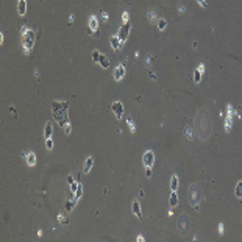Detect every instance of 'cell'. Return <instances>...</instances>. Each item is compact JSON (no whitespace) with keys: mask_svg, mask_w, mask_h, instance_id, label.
<instances>
[{"mask_svg":"<svg viewBox=\"0 0 242 242\" xmlns=\"http://www.w3.org/2000/svg\"><path fill=\"white\" fill-rule=\"evenodd\" d=\"M67 109H69V102H56V100L52 102L53 117H55V120L61 127H64L69 122V120H67Z\"/></svg>","mask_w":242,"mask_h":242,"instance_id":"cell-1","label":"cell"},{"mask_svg":"<svg viewBox=\"0 0 242 242\" xmlns=\"http://www.w3.org/2000/svg\"><path fill=\"white\" fill-rule=\"evenodd\" d=\"M187 199H189V203L191 206L199 211V205L203 199V194H202V189L199 187V184H191L189 186V192H187Z\"/></svg>","mask_w":242,"mask_h":242,"instance_id":"cell-2","label":"cell"},{"mask_svg":"<svg viewBox=\"0 0 242 242\" xmlns=\"http://www.w3.org/2000/svg\"><path fill=\"white\" fill-rule=\"evenodd\" d=\"M35 33L31 30H28L25 35H22V44H23V48H25V53H28L31 48H33V44H35Z\"/></svg>","mask_w":242,"mask_h":242,"instance_id":"cell-3","label":"cell"},{"mask_svg":"<svg viewBox=\"0 0 242 242\" xmlns=\"http://www.w3.org/2000/svg\"><path fill=\"white\" fill-rule=\"evenodd\" d=\"M130 30H131V25H130V22H127V23H124L122 27L119 28V31H117V38L122 41V44L128 39V36H130Z\"/></svg>","mask_w":242,"mask_h":242,"instance_id":"cell-4","label":"cell"},{"mask_svg":"<svg viewBox=\"0 0 242 242\" xmlns=\"http://www.w3.org/2000/svg\"><path fill=\"white\" fill-rule=\"evenodd\" d=\"M88 27H89V35L94 33L95 36H99V22H97L95 16H91L88 20Z\"/></svg>","mask_w":242,"mask_h":242,"instance_id":"cell-5","label":"cell"},{"mask_svg":"<svg viewBox=\"0 0 242 242\" xmlns=\"http://www.w3.org/2000/svg\"><path fill=\"white\" fill-rule=\"evenodd\" d=\"M111 111L114 113V116L117 117V120L122 119V116H124V105H122V102H114V103H111Z\"/></svg>","mask_w":242,"mask_h":242,"instance_id":"cell-6","label":"cell"},{"mask_svg":"<svg viewBox=\"0 0 242 242\" xmlns=\"http://www.w3.org/2000/svg\"><path fill=\"white\" fill-rule=\"evenodd\" d=\"M142 162L145 167H152L153 162H155V153L152 150H147L144 155H142Z\"/></svg>","mask_w":242,"mask_h":242,"instance_id":"cell-7","label":"cell"},{"mask_svg":"<svg viewBox=\"0 0 242 242\" xmlns=\"http://www.w3.org/2000/svg\"><path fill=\"white\" fill-rule=\"evenodd\" d=\"M233 114H234V111H233V108L228 105V114H227V119H225V131H227V133L231 130V124H233Z\"/></svg>","mask_w":242,"mask_h":242,"instance_id":"cell-8","label":"cell"},{"mask_svg":"<svg viewBox=\"0 0 242 242\" xmlns=\"http://www.w3.org/2000/svg\"><path fill=\"white\" fill-rule=\"evenodd\" d=\"M124 75H125V64H119V66L116 67V70H114V80H116V81L122 80Z\"/></svg>","mask_w":242,"mask_h":242,"instance_id":"cell-9","label":"cell"},{"mask_svg":"<svg viewBox=\"0 0 242 242\" xmlns=\"http://www.w3.org/2000/svg\"><path fill=\"white\" fill-rule=\"evenodd\" d=\"M109 44H111V47L114 48L116 52H117V50H120V47H122V41H120L117 36H111V39H109Z\"/></svg>","mask_w":242,"mask_h":242,"instance_id":"cell-10","label":"cell"},{"mask_svg":"<svg viewBox=\"0 0 242 242\" xmlns=\"http://www.w3.org/2000/svg\"><path fill=\"white\" fill-rule=\"evenodd\" d=\"M22 156H23V158L27 159V164H28V166H31V167H33V166L36 164V155H35L33 152H28V153H23Z\"/></svg>","mask_w":242,"mask_h":242,"instance_id":"cell-11","label":"cell"},{"mask_svg":"<svg viewBox=\"0 0 242 242\" xmlns=\"http://www.w3.org/2000/svg\"><path fill=\"white\" fill-rule=\"evenodd\" d=\"M17 13L20 16H25V13H27V2L25 0H19L17 2Z\"/></svg>","mask_w":242,"mask_h":242,"instance_id":"cell-12","label":"cell"},{"mask_svg":"<svg viewBox=\"0 0 242 242\" xmlns=\"http://www.w3.org/2000/svg\"><path fill=\"white\" fill-rule=\"evenodd\" d=\"M131 211L134 212V215L137 217V219H142V214H141V205H139V202H133V205H131Z\"/></svg>","mask_w":242,"mask_h":242,"instance_id":"cell-13","label":"cell"},{"mask_svg":"<svg viewBox=\"0 0 242 242\" xmlns=\"http://www.w3.org/2000/svg\"><path fill=\"white\" fill-rule=\"evenodd\" d=\"M52 133H53V127L50 122H47L45 124V128H44V137L45 139H50L52 137Z\"/></svg>","mask_w":242,"mask_h":242,"instance_id":"cell-14","label":"cell"},{"mask_svg":"<svg viewBox=\"0 0 242 242\" xmlns=\"http://www.w3.org/2000/svg\"><path fill=\"white\" fill-rule=\"evenodd\" d=\"M92 164H94V159H92V156L86 158V161H84V167H83V172H84V174H89V172H91Z\"/></svg>","mask_w":242,"mask_h":242,"instance_id":"cell-15","label":"cell"},{"mask_svg":"<svg viewBox=\"0 0 242 242\" xmlns=\"http://www.w3.org/2000/svg\"><path fill=\"white\" fill-rule=\"evenodd\" d=\"M99 64L103 67V69H108L109 67V61H108V58L105 56V55H100V59H99Z\"/></svg>","mask_w":242,"mask_h":242,"instance_id":"cell-16","label":"cell"},{"mask_svg":"<svg viewBox=\"0 0 242 242\" xmlns=\"http://www.w3.org/2000/svg\"><path fill=\"white\" fill-rule=\"evenodd\" d=\"M234 195H236L237 199H242V181H239V183L236 184V189H234Z\"/></svg>","mask_w":242,"mask_h":242,"instance_id":"cell-17","label":"cell"},{"mask_svg":"<svg viewBox=\"0 0 242 242\" xmlns=\"http://www.w3.org/2000/svg\"><path fill=\"white\" fill-rule=\"evenodd\" d=\"M170 189H172V191H177V189H178V177H177V175H174L172 180H170Z\"/></svg>","mask_w":242,"mask_h":242,"instance_id":"cell-18","label":"cell"},{"mask_svg":"<svg viewBox=\"0 0 242 242\" xmlns=\"http://www.w3.org/2000/svg\"><path fill=\"white\" fill-rule=\"evenodd\" d=\"M202 81V72L199 69L194 70V83H200Z\"/></svg>","mask_w":242,"mask_h":242,"instance_id":"cell-19","label":"cell"},{"mask_svg":"<svg viewBox=\"0 0 242 242\" xmlns=\"http://www.w3.org/2000/svg\"><path fill=\"white\" fill-rule=\"evenodd\" d=\"M177 203H178V195H177L175 191H172V194H170V206H175Z\"/></svg>","mask_w":242,"mask_h":242,"instance_id":"cell-20","label":"cell"},{"mask_svg":"<svg viewBox=\"0 0 242 242\" xmlns=\"http://www.w3.org/2000/svg\"><path fill=\"white\" fill-rule=\"evenodd\" d=\"M81 194H83V186L80 184V186H78V189H77V192L74 194V200H75V202H78V200H80Z\"/></svg>","mask_w":242,"mask_h":242,"instance_id":"cell-21","label":"cell"},{"mask_svg":"<svg viewBox=\"0 0 242 242\" xmlns=\"http://www.w3.org/2000/svg\"><path fill=\"white\" fill-rule=\"evenodd\" d=\"M166 27H167V20L166 19H159L158 20V28L162 31V30H166Z\"/></svg>","mask_w":242,"mask_h":242,"instance_id":"cell-22","label":"cell"},{"mask_svg":"<svg viewBox=\"0 0 242 242\" xmlns=\"http://www.w3.org/2000/svg\"><path fill=\"white\" fill-rule=\"evenodd\" d=\"M100 55H102V53H100L99 50H94V52H92V61H94V63H99Z\"/></svg>","mask_w":242,"mask_h":242,"instance_id":"cell-23","label":"cell"},{"mask_svg":"<svg viewBox=\"0 0 242 242\" xmlns=\"http://www.w3.org/2000/svg\"><path fill=\"white\" fill-rule=\"evenodd\" d=\"M75 203H77V202L74 200V197H72V199H70V200H69V202L66 203V209H67V212H69V211H70L72 208H74V205H75Z\"/></svg>","mask_w":242,"mask_h":242,"instance_id":"cell-24","label":"cell"},{"mask_svg":"<svg viewBox=\"0 0 242 242\" xmlns=\"http://www.w3.org/2000/svg\"><path fill=\"white\" fill-rule=\"evenodd\" d=\"M147 17H149V22H152V23H153V22H155V19H156V13L150 10V11L147 13Z\"/></svg>","mask_w":242,"mask_h":242,"instance_id":"cell-25","label":"cell"},{"mask_svg":"<svg viewBox=\"0 0 242 242\" xmlns=\"http://www.w3.org/2000/svg\"><path fill=\"white\" fill-rule=\"evenodd\" d=\"M184 133H186V136H187V139H189V141H191V139H194V137H192V136H194V133H192V128H191V127H187V128L184 130Z\"/></svg>","mask_w":242,"mask_h":242,"instance_id":"cell-26","label":"cell"},{"mask_svg":"<svg viewBox=\"0 0 242 242\" xmlns=\"http://www.w3.org/2000/svg\"><path fill=\"white\" fill-rule=\"evenodd\" d=\"M127 124H128V127H130V130H131V133H134V131H136V127H134V124H133V120H131L130 117L127 119Z\"/></svg>","mask_w":242,"mask_h":242,"instance_id":"cell-27","label":"cell"},{"mask_svg":"<svg viewBox=\"0 0 242 242\" xmlns=\"http://www.w3.org/2000/svg\"><path fill=\"white\" fill-rule=\"evenodd\" d=\"M45 147H47L48 150H52V149H53V141H52V137L45 141Z\"/></svg>","mask_w":242,"mask_h":242,"instance_id":"cell-28","label":"cell"},{"mask_svg":"<svg viewBox=\"0 0 242 242\" xmlns=\"http://www.w3.org/2000/svg\"><path fill=\"white\" fill-rule=\"evenodd\" d=\"M58 220H59L61 224H64V225H67V224H69V219H67V217H64L63 214H61V215L58 217Z\"/></svg>","mask_w":242,"mask_h":242,"instance_id":"cell-29","label":"cell"},{"mask_svg":"<svg viewBox=\"0 0 242 242\" xmlns=\"http://www.w3.org/2000/svg\"><path fill=\"white\" fill-rule=\"evenodd\" d=\"M78 186H80V184H75V183H72V184H70V191H72V194H75V192H77Z\"/></svg>","mask_w":242,"mask_h":242,"instance_id":"cell-30","label":"cell"},{"mask_svg":"<svg viewBox=\"0 0 242 242\" xmlns=\"http://www.w3.org/2000/svg\"><path fill=\"white\" fill-rule=\"evenodd\" d=\"M70 131H72V128H70V124H69V122H67V124H66V125H64V133H66V134H69V133H70Z\"/></svg>","mask_w":242,"mask_h":242,"instance_id":"cell-31","label":"cell"},{"mask_svg":"<svg viewBox=\"0 0 242 242\" xmlns=\"http://www.w3.org/2000/svg\"><path fill=\"white\" fill-rule=\"evenodd\" d=\"M122 20H124V23H127V22H128V13H127V11H124V13H122Z\"/></svg>","mask_w":242,"mask_h":242,"instance_id":"cell-32","label":"cell"},{"mask_svg":"<svg viewBox=\"0 0 242 242\" xmlns=\"http://www.w3.org/2000/svg\"><path fill=\"white\" fill-rule=\"evenodd\" d=\"M145 177H147V178L152 177V167H147V170H145Z\"/></svg>","mask_w":242,"mask_h":242,"instance_id":"cell-33","label":"cell"},{"mask_svg":"<svg viewBox=\"0 0 242 242\" xmlns=\"http://www.w3.org/2000/svg\"><path fill=\"white\" fill-rule=\"evenodd\" d=\"M197 2H199V5L203 6V8H206V5H208V3H206V0H197Z\"/></svg>","mask_w":242,"mask_h":242,"instance_id":"cell-34","label":"cell"},{"mask_svg":"<svg viewBox=\"0 0 242 242\" xmlns=\"http://www.w3.org/2000/svg\"><path fill=\"white\" fill-rule=\"evenodd\" d=\"M224 233H225V228H224V224H220V225H219V234L222 236Z\"/></svg>","mask_w":242,"mask_h":242,"instance_id":"cell-35","label":"cell"},{"mask_svg":"<svg viewBox=\"0 0 242 242\" xmlns=\"http://www.w3.org/2000/svg\"><path fill=\"white\" fill-rule=\"evenodd\" d=\"M149 77H150L152 80H156V75H155V72H149Z\"/></svg>","mask_w":242,"mask_h":242,"instance_id":"cell-36","label":"cell"},{"mask_svg":"<svg viewBox=\"0 0 242 242\" xmlns=\"http://www.w3.org/2000/svg\"><path fill=\"white\" fill-rule=\"evenodd\" d=\"M199 70H200V72H205V64H200V66H199Z\"/></svg>","mask_w":242,"mask_h":242,"instance_id":"cell-37","label":"cell"},{"mask_svg":"<svg viewBox=\"0 0 242 242\" xmlns=\"http://www.w3.org/2000/svg\"><path fill=\"white\" fill-rule=\"evenodd\" d=\"M136 240H137V242H144V236H137Z\"/></svg>","mask_w":242,"mask_h":242,"instance_id":"cell-38","label":"cell"},{"mask_svg":"<svg viewBox=\"0 0 242 242\" xmlns=\"http://www.w3.org/2000/svg\"><path fill=\"white\" fill-rule=\"evenodd\" d=\"M67 183L72 184V183H74V178H72V177H67Z\"/></svg>","mask_w":242,"mask_h":242,"instance_id":"cell-39","label":"cell"},{"mask_svg":"<svg viewBox=\"0 0 242 242\" xmlns=\"http://www.w3.org/2000/svg\"><path fill=\"white\" fill-rule=\"evenodd\" d=\"M178 13L183 14V13H184V6H180V8H178Z\"/></svg>","mask_w":242,"mask_h":242,"instance_id":"cell-40","label":"cell"},{"mask_svg":"<svg viewBox=\"0 0 242 242\" xmlns=\"http://www.w3.org/2000/svg\"><path fill=\"white\" fill-rule=\"evenodd\" d=\"M102 17H103V20H105V22L108 20V14H106V13H103V14H102Z\"/></svg>","mask_w":242,"mask_h":242,"instance_id":"cell-41","label":"cell"},{"mask_svg":"<svg viewBox=\"0 0 242 242\" xmlns=\"http://www.w3.org/2000/svg\"><path fill=\"white\" fill-rule=\"evenodd\" d=\"M152 61H153V58H152V56H149V58H147V64H152Z\"/></svg>","mask_w":242,"mask_h":242,"instance_id":"cell-42","label":"cell"}]
</instances>
